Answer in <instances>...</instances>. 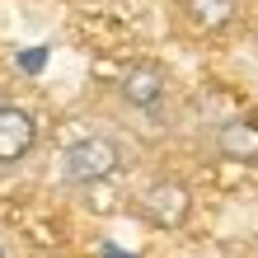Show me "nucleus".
Masks as SVG:
<instances>
[{"label":"nucleus","instance_id":"f257e3e1","mask_svg":"<svg viewBox=\"0 0 258 258\" xmlns=\"http://www.w3.org/2000/svg\"><path fill=\"white\" fill-rule=\"evenodd\" d=\"M132 150L117 141L113 132H85L75 136V141L61 150V160H56V174H61V183L71 188H89V183H108L127 169Z\"/></svg>","mask_w":258,"mask_h":258},{"label":"nucleus","instance_id":"f03ea898","mask_svg":"<svg viewBox=\"0 0 258 258\" xmlns=\"http://www.w3.org/2000/svg\"><path fill=\"white\" fill-rule=\"evenodd\" d=\"M132 211L155 230H183L192 221V188L178 174H155L132 192Z\"/></svg>","mask_w":258,"mask_h":258},{"label":"nucleus","instance_id":"7ed1b4c3","mask_svg":"<svg viewBox=\"0 0 258 258\" xmlns=\"http://www.w3.org/2000/svg\"><path fill=\"white\" fill-rule=\"evenodd\" d=\"M113 94H117V103H122L127 113L150 117V113H160L164 103L174 99V71L164 61H155V56H136V61H127V71L117 75Z\"/></svg>","mask_w":258,"mask_h":258},{"label":"nucleus","instance_id":"20e7f679","mask_svg":"<svg viewBox=\"0 0 258 258\" xmlns=\"http://www.w3.org/2000/svg\"><path fill=\"white\" fill-rule=\"evenodd\" d=\"M174 14L192 38H225L235 33V24L244 19V0H174Z\"/></svg>","mask_w":258,"mask_h":258},{"label":"nucleus","instance_id":"39448f33","mask_svg":"<svg viewBox=\"0 0 258 258\" xmlns=\"http://www.w3.org/2000/svg\"><path fill=\"white\" fill-rule=\"evenodd\" d=\"M38 150V117L24 103H0V169H19Z\"/></svg>","mask_w":258,"mask_h":258},{"label":"nucleus","instance_id":"423d86ee","mask_svg":"<svg viewBox=\"0 0 258 258\" xmlns=\"http://www.w3.org/2000/svg\"><path fill=\"white\" fill-rule=\"evenodd\" d=\"M211 150H216L221 160L253 164L258 160V122H249V117H225L216 127V136H211Z\"/></svg>","mask_w":258,"mask_h":258},{"label":"nucleus","instance_id":"0eeeda50","mask_svg":"<svg viewBox=\"0 0 258 258\" xmlns=\"http://www.w3.org/2000/svg\"><path fill=\"white\" fill-rule=\"evenodd\" d=\"M253 33H258V5H253Z\"/></svg>","mask_w":258,"mask_h":258},{"label":"nucleus","instance_id":"6e6552de","mask_svg":"<svg viewBox=\"0 0 258 258\" xmlns=\"http://www.w3.org/2000/svg\"><path fill=\"white\" fill-rule=\"evenodd\" d=\"M0 258H5V244H0Z\"/></svg>","mask_w":258,"mask_h":258}]
</instances>
